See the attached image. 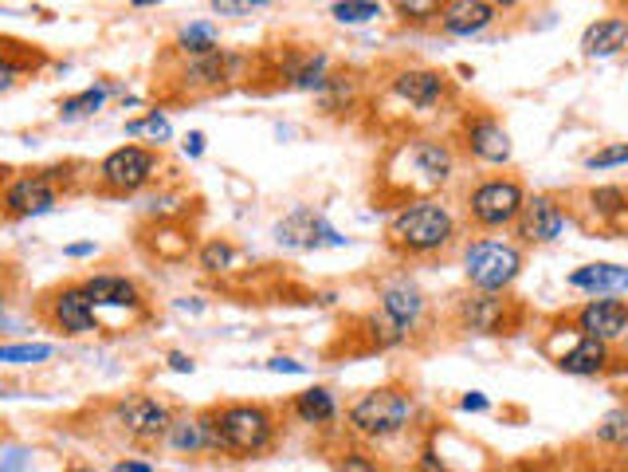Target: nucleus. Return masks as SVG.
<instances>
[{
  "instance_id": "f257e3e1",
  "label": "nucleus",
  "mask_w": 628,
  "mask_h": 472,
  "mask_svg": "<svg viewBox=\"0 0 628 472\" xmlns=\"http://www.w3.org/2000/svg\"><path fill=\"white\" fill-rule=\"evenodd\" d=\"M456 236H459V221L440 197L404 201L386 225V245L401 260H429V256L448 253L456 245Z\"/></svg>"
},
{
  "instance_id": "f03ea898",
  "label": "nucleus",
  "mask_w": 628,
  "mask_h": 472,
  "mask_svg": "<svg viewBox=\"0 0 628 472\" xmlns=\"http://www.w3.org/2000/svg\"><path fill=\"white\" fill-rule=\"evenodd\" d=\"M416 418V398L404 386H373L346 406V429L361 441H393Z\"/></svg>"
},
{
  "instance_id": "7ed1b4c3",
  "label": "nucleus",
  "mask_w": 628,
  "mask_h": 472,
  "mask_svg": "<svg viewBox=\"0 0 628 472\" xmlns=\"http://www.w3.org/2000/svg\"><path fill=\"white\" fill-rule=\"evenodd\" d=\"M216 414V453L248 461V457H263L279 437V418L260 401H228V406H213Z\"/></svg>"
},
{
  "instance_id": "20e7f679",
  "label": "nucleus",
  "mask_w": 628,
  "mask_h": 472,
  "mask_svg": "<svg viewBox=\"0 0 628 472\" xmlns=\"http://www.w3.org/2000/svg\"><path fill=\"white\" fill-rule=\"evenodd\" d=\"M459 264H464V280L472 291L507 296L527 268V248L519 240H502V236H476L464 245Z\"/></svg>"
},
{
  "instance_id": "39448f33",
  "label": "nucleus",
  "mask_w": 628,
  "mask_h": 472,
  "mask_svg": "<svg viewBox=\"0 0 628 472\" xmlns=\"http://www.w3.org/2000/svg\"><path fill=\"white\" fill-rule=\"evenodd\" d=\"M522 205H527V185L519 178H484L467 190L464 197V213L467 221L479 228V233H502V228H515Z\"/></svg>"
},
{
  "instance_id": "423d86ee",
  "label": "nucleus",
  "mask_w": 628,
  "mask_h": 472,
  "mask_svg": "<svg viewBox=\"0 0 628 472\" xmlns=\"http://www.w3.org/2000/svg\"><path fill=\"white\" fill-rule=\"evenodd\" d=\"M158 165H162V158H158V150H150V146H138V142L115 146L99 162V170H95L99 193H107V197H130V193H138L142 185L153 182Z\"/></svg>"
},
{
  "instance_id": "0eeeda50",
  "label": "nucleus",
  "mask_w": 628,
  "mask_h": 472,
  "mask_svg": "<svg viewBox=\"0 0 628 472\" xmlns=\"http://www.w3.org/2000/svg\"><path fill=\"white\" fill-rule=\"evenodd\" d=\"M459 146L464 154L479 165H507L515 158V142L511 130L502 127V118L491 110H472L459 122Z\"/></svg>"
},
{
  "instance_id": "6e6552de",
  "label": "nucleus",
  "mask_w": 628,
  "mask_h": 472,
  "mask_svg": "<svg viewBox=\"0 0 628 472\" xmlns=\"http://www.w3.org/2000/svg\"><path fill=\"white\" fill-rule=\"evenodd\" d=\"M456 323L464 335H511L519 328V308L507 296L467 291L456 300Z\"/></svg>"
},
{
  "instance_id": "1a4fd4ad",
  "label": "nucleus",
  "mask_w": 628,
  "mask_h": 472,
  "mask_svg": "<svg viewBox=\"0 0 628 472\" xmlns=\"http://www.w3.org/2000/svg\"><path fill=\"white\" fill-rule=\"evenodd\" d=\"M570 210L565 201L554 193H527V205H522L519 221H515V236H519L522 248H542L562 240L565 228H570Z\"/></svg>"
},
{
  "instance_id": "9d476101",
  "label": "nucleus",
  "mask_w": 628,
  "mask_h": 472,
  "mask_svg": "<svg viewBox=\"0 0 628 472\" xmlns=\"http://www.w3.org/2000/svg\"><path fill=\"white\" fill-rule=\"evenodd\" d=\"M115 421L138 446H158V441L170 437V426L177 421V414L165 401L150 398V394H130V398H122L115 406Z\"/></svg>"
},
{
  "instance_id": "9b49d317",
  "label": "nucleus",
  "mask_w": 628,
  "mask_h": 472,
  "mask_svg": "<svg viewBox=\"0 0 628 472\" xmlns=\"http://www.w3.org/2000/svg\"><path fill=\"white\" fill-rule=\"evenodd\" d=\"M55 182H59V170L20 173L0 193V210L9 217H44L59 205V185Z\"/></svg>"
},
{
  "instance_id": "f8f14e48",
  "label": "nucleus",
  "mask_w": 628,
  "mask_h": 472,
  "mask_svg": "<svg viewBox=\"0 0 628 472\" xmlns=\"http://www.w3.org/2000/svg\"><path fill=\"white\" fill-rule=\"evenodd\" d=\"M275 240L283 248H299V253H318V248H342L350 245V236H342L331 221L311 205H299L275 225Z\"/></svg>"
},
{
  "instance_id": "ddd939ff",
  "label": "nucleus",
  "mask_w": 628,
  "mask_h": 472,
  "mask_svg": "<svg viewBox=\"0 0 628 472\" xmlns=\"http://www.w3.org/2000/svg\"><path fill=\"white\" fill-rule=\"evenodd\" d=\"M424 311H429V300H424V291L409 276H393V280L377 288V315L386 319L401 339H409L421 328Z\"/></svg>"
},
{
  "instance_id": "4468645a",
  "label": "nucleus",
  "mask_w": 628,
  "mask_h": 472,
  "mask_svg": "<svg viewBox=\"0 0 628 472\" xmlns=\"http://www.w3.org/2000/svg\"><path fill=\"white\" fill-rule=\"evenodd\" d=\"M44 319L63 335H95L99 328V311L87 300L83 283H63V288L47 291L44 300Z\"/></svg>"
},
{
  "instance_id": "2eb2a0df",
  "label": "nucleus",
  "mask_w": 628,
  "mask_h": 472,
  "mask_svg": "<svg viewBox=\"0 0 628 472\" xmlns=\"http://www.w3.org/2000/svg\"><path fill=\"white\" fill-rule=\"evenodd\" d=\"M413 178L429 190H440V185L452 182V173H456V154H452L448 142H440V138H409V142L397 150Z\"/></svg>"
},
{
  "instance_id": "dca6fc26",
  "label": "nucleus",
  "mask_w": 628,
  "mask_h": 472,
  "mask_svg": "<svg viewBox=\"0 0 628 472\" xmlns=\"http://www.w3.org/2000/svg\"><path fill=\"white\" fill-rule=\"evenodd\" d=\"M389 87L413 110H436L452 99V79L440 67H401V72H393Z\"/></svg>"
},
{
  "instance_id": "f3484780",
  "label": "nucleus",
  "mask_w": 628,
  "mask_h": 472,
  "mask_svg": "<svg viewBox=\"0 0 628 472\" xmlns=\"http://www.w3.org/2000/svg\"><path fill=\"white\" fill-rule=\"evenodd\" d=\"M574 328H577V335L617 346L620 339L628 335V300H620V296L585 300L582 308L574 311Z\"/></svg>"
},
{
  "instance_id": "a211bd4d",
  "label": "nucleus",
  "mask_w": 628,
  "mask_h": 472,
  "mask_svg": "<svg viewBox=\"0 0 628 472\" xmlns=\"http://www.w3.org/2000/svg\"><path fill=\"white\" fill-rule=\"evenodd\" d=\"M495 20H499V4H491V0H444L436 24L444 28L448 36L472 40V36H484Z\"/></svg>"
},
{
  "instance_id": "6ab92c4d",
  "label": "nucleus",
  "mask_w": 628,
  "mask_h": 472,
  "mask_svg": "<svg viewBox=\"0 0 628 472\" xmlns=\"http://www.w3.org/2000/svg\"><path fill=\"white\" fill-rule=\"evenodd\" d=\"M554 363L557 371L570 374V378H605V374H613V366H617V351H613L609 343L577 335L574 346L557 354Z\"/></svg>"
},
{
  "instance_id": "aec40b11",
  "label": "nucleus",
  "mask_w": 628,
  "mask_h": 472,
  "mask_svg": "<svg viewBox=\"0 0 628 472\" xmlns=\"http://www.w3.org/2000/svg\"><path fill=\"white\" fill-rule=\"evenodd\" d=\"M83 291H87V300L95 303V311L107 308V311H142L145 308V296L130 276H115V272H99V276H87L83 280Z\"/></svg>"
},
{
  "instance_id": "412c9836",
  "label": "nucleus",
  "mask_w": 628,
  "mask_h": 472,
  "mask_svg": "<svg viewBox=\"0 0 628 472\" xmlns=\"http://www.w3.org/2000/svg\"><path fill=\"white\" fill-rule=\"evenodd\" d=\"M565 283L589 300H602V296H620L628 291V268L625 264H613V260H593V264H582L574 272L565 276Z\"/></svg>"
},
{
  "instance_id": "4be33fe9",
  "label": "nucleus",
  "mask_w": 628,
  "mask_h": 472,
  "mask_svg": "<svg viewBox=\"0 0 628 472\" xmlns=\"http://www.w3.org/2000/svg\"><path fill=\"white\" fill-rule=\"evenodd\" d=\"M291 414H295L303 426H314V429H326L342 418V401L331 386H306L291 398Z\"/></svg>"
},
{
  "instance_id": "5701e85b",
  "label": "nucleus",
  "mask_w": 628,
  "mask_h": 472,
  "mask_svg": "<svg viewBox=\"0 0 628 472\" xmlns=\"http://www.w3.org/2000/svg\"><path fill=\"white\" fill-rule=\"evenodd\" d=\"M628 47V20L625 17H602L585 24L582 32V55L585 60H609V55Z\"/></svg>"
},
{
  "instance_id": "b1692460",
  "label": "nucleus",
  "mask_w": 628,
  "mask_h": 472,
  "mask_svg": "<svg viewBox=\"0 0 628 472\" xmlns=\"http://www.w3.org/2000/svg\"><path fill=\"white\" fill-rule=\"evenodd\" d=\"M326 75H331V55L326 52H291L283 67V83L295 92H323Z\"/></svg>"
},
{
  "instance_id": "393cba45",
  "label": "nucleus",
  "mask_w": 628,
  "mask_h": 472,
  "mask_svg": "<svg viewBox=\"0 0 628 472\" xmlns=\"http://www.w3.org/2000/svg\"><path fill=\"white\" fill-rule=\"evenodd\" d=\"M236 67H240V60L220 47V52H208V55H197V60H188V64L181 67V83H185V87H205L208 92V87H220Z\"/></svg>"
},
{
  "instance_id": "a878e982",
  "label": "nucleus",
  "mask_w": 628,
  "mask_h": 472,
  "mask_svg": "<svg viewBox=\"0 0 628 472\" xmlns=\"http://www.w3.org/2000/svg\"><path fill=\"white\" fill-rule=\"evenodd\" d=\"M361 99V79L354 72H331L318 92V107L323 115H350Z\"/></svg>"
},
{
  "instance_id": "bb28decb",
  "label": "nucleus",
  "mask_w": 628,
  "mask_h": 472,
  "mask_svg": "<svg viewBox=\"0 0 628 472\" xmlns=\"http://www.w3.org/2000/svg\"><path fill=\"white\" fill-rule=\"evenodd\" d=\"M585 205L602 225H625L628 221V190L625 185H593L585 193Z\"/></svg>"
},
{
  "instance_id": "cd10ccee",
  "label": "nucleus",
  "mask_w": 628,
  "mask_h": 472,
  "mask_svg": "<svg viewBox=\"0 0 628 472\" xmlns=\"http://www.w3.org/2000/svg\"><path fill=\"white\" fill-rule=\"evenodd\" d=\"M177 47L188 55V60H197V55H208V52H220V32H216V24H208V20H197V24H188L177 32Z\"/></svg>"
},
{
  "instance_id": "c85d7f7f",
  "label": "nucleus",
  "mask_w": 628,
  "mask_h": 472,
  "mask_svg": "<svg viewBox=\"0 0 628 472\" xmlns=\"http://www.w3.org/2000/svg\"><path fill=\"white\" fill-rule=\"evenodd\" d=\"M170 449H177V453H208L205 446V426H201V418H177L170 426Z\"/></svg>"
},
{
  "instance_id": "c756f323",
  "label": "nucleus",
  "mask_w": 628,
  "mask_h": 472,
  "mask_svg": "<svg viewBox=\"0 0 628 472\" xmlns=\"http://www.w3.org/2000/svg\"><path fill=\"white\" fill-rule=\"evenodd\" d=\"M597 441L609 449H628V401H620V406H613L609 414H605L602 421H597Z\"/></svg>"
},
{
  "instance_id": "7c9ffc66",
  "label": "nucleus",
  "mask_w": 628,
  "mask_h": 472,
  "mask_svg": "<svg viewBox=\"0 0 628 472\" xmlns=\"http://www.w3.org/2000/svg\"><path fill=\"white\" fill-rule=\"evenodd\" d=\"M107 99H110V87L107 83H95V87H87V92L67 95V99L59 103V115L63 118H87V115H95V110H102V103Z\"/></svg>"
},
{
  "instance_id": "2f4dec72",
  "label": "nucleus",
  "mask_w": 628,
  "mask_h": 472,
  "mask_svg": "<svg viewBox=\"0 0 628 472\" xmlns=\"http://www.w3.org/2000/svg\"><path fill=\"white\" fill-rule=\"evenodd\" d=\"M232 264H236V248L228 245V240H220V236H216V240H205V245H201V253H197L201 272H208V276L228 272Z\"/></svg>"
},
{
  "instance_id": "473e14b6",
  "label": "nucleus",
  "mask_w": 628,
  "mask_h": 472,
  "mask_svg": "<svg viewBox=\"0 0 628 472\" xmlns=\"http://www.w3.org/2000/svg\"><path fill=\"white\" fill-rule=\"evenodd\" d=\"M126 135H134V138H150V142H170L173 138V127H170V118L162 115V110H150L145 118H130L126 122Z\"/></svg>"
},
{
  "instance_id": "72a5a7b5",
  "label": "nucleus",
  "mask_w": 628,
  "mask_h": 472,
  "mask_svg": "<svg viewBox=\"0 0 628 472\" xmlns=\"http://www.w3.org/2000/svg\"><path fill=\"white\" fill-rule=\"evenodd\" d=\"M331 17L338 24H369V20L386 17V9L373 0H338V4H331Z\"/></svg>"
},
{
  "instance_id": "f704fd0d",
  "label": "nucleus",
  "mask_w": 628,
  "mask_h": 472,
  "mask_svg": "<svg viewBox=\"0 0 628 472\" xmlns=\"http://www.w3.org/2000/svg\"><path fill=\"white\" fill-rule=\"evenodd\" d=\"M52 346L47 343H0V363H12V366H32V363H47L52 358Z\"/></svg>"
},
{
  "instance_id": "c9c22d12",
  "label": "nucleus",
  "mask_w": 628,
  "mask_h": 472,
  "mask_svg": "<svg viewBox=\"0 0 628 472\" xmlns=\"http://www.w3.org/2000/svg\"><path fill=\"white\" fill-rule=\"evenodd\" d=\"M620 165H628V142H605L585 158V170H593V173L620 170Z\"/></svg>"
},
{
  "instance_id": "e433bc0d",
  "label": "nucleus",
  "mask_w": 628,
  "mask_h": 472,
  "mask_svg": "<svg viewBox=\"0 0 628 472\" xmlns=\"http://www.w3.org/2000/svg\"><path fill=\"white\" fill-rule=\"evenodd\" d=\"M393 12L404 24H436L440 20L436 0H401V4H393Z\"/></svg>"
},
{
  "instance_id": "4c0bfd02",
  "label": "nucleus",
  "mask_w": 628,
  "mask_h": 472,
  "mask_svg": "<svg viewBox=\"0 0 628 472\" xmlns=\"http://www.w3.org/2000/svg\"><path fill=\"white\" fill-rule=\"evenodd\" d=\"M334 472H381L373 464V457H366L361 449H342L338 457H334Z\"/></svg>"
},
{
  "instance_id": "58836bf2",
  "label": "nucleus",
  "mask_w": 628,
  "mask_h": 472,
  "mask_svg": "<svg viewBox=\"0 0 628 472\" xmlns=\"http://www.w3.org/2000/svg\"><path fill=\"white\" fill-rule=\"evenodd\" d=\"M268 9V0H213V12L216 17H251V12Z\"/></svg>"
},
{
  "instance_id": "ea45409f",
  "label": "nucleus",
  "mask_w": 628,
  "mask_h": 472,
  "mask_svg": "<svg viewBox=\"0 0 628 472\" xmlns=\"http://www.w3.org/2000/svg\"><path fill=\"white\" fill-rule=\"evenodd\" d=\"M20 75H24V64H17V60H12L9 52H0V95L12 92Z\"/></svg>"
},
{
  "instance_id": "a19ab883",
  "label": "nucleus",
  "mask_w": 628,
  "mask_h": 472,
  "mask_svg": "<svg viewBox=\"0 0 628 472\" xmlns=\"http://www.w3.org/2000/svg\"><path fill=\"white\" fill-rule=\"evenodd\" d=\"M459 409H464V414H487V409H491V401H487V394L467 390L464 398H459Z\"/></svg>"
},
{
  "instance_id": "79ce46f5",
  "label": "nucleus",
  "mask_w": 628,
  "mask_h": 472,
  "mask_svg": "<svg viewBox=\"0 0 628 472\" xmlns=\"http://www.w3.org/2000/svg\"><path fill=\"white\" fill-rule=\"evenodd\" d=\"M416 472H452V469H448V461H444V457H440V453L424 449L421 461H416Z\"/></svg>"
},
{
  "instance_id": "37998d69",
  "label": "nucleus",
  "mask_w": 628,
  "mask_h": 472,
  "mask_svg": "<svg viewBox=\"0 0 628 472\" xmlns=\"http://www.w3.org/2000/svg\"><path fill=\"white\" fill-rule=\"evenodd\" d=\"M181 150H185V158H193V162H197V158L205 154V135H201V130H188L185 142H181Z\"/></svg>"
},
{
  "instance_id": "c03bdc74",
  "label": "nucleus",
  "mask_w": 628,
  "mask_h": 472,
  "mask_svg": "<svg viewBox=\"0 0 628 472\" xmlns=\"http://www.w3.org/2000/svg\"><path fill=\"white\" fill-rule=\"evenodd\" d=\"M268 371H271V374H306V366L295 363V358H271Z\"/></svg>"
},
{
  "instance_id": "a18cd8bd",
  "label": "nucleus",
  "mask_w": 628,
  "mask_h": 472,
  "mask_svg": "<svg viewBox=\"0 0 628 472\" xmlns=\"http://www.w3.org/2000/svg\"><path fill=\"white\" fill-rule=\"evenodd\" d=\"M193 366H197V363H193L185 351H170V371L173 374H193Z\"/></svg>"
},
{
  "instance_id": "49530a36",
  "label": "nucleus",
  "mask_w": 628,
  "mask_h": 472,
  "mask_svg": "<svg viewBox=\"0 0 628 472\" xmlns=\"http://www.w3.org/2000/svg\"><path fill=\"white\" fill-rule=\"evenodd\" d=\"M63 256H72V260H83V256H95V240H75V245L63 248Z\"/></svg>"
},
{
  "instance_id": "de8ad7c7",
  "label": "nucleus",
  "mask_w": 628,
  "mask_h": 472,
  "mask_svg": "<svg viewBox=\"0 0 628 472\" xmlns=\"http://www.w3.org/2000/svg\"><path fill=\"white\" fill-rule=\"evenodd\" d=\"M110 472H153V464L150 461H130V457H126V461H118Z\"/></svg>"
},
{
  "instance_id": "09e8293b",
  "label": "nucleus",
  "mask_w": 628,
  "mask_h": 472,
  "mask_svg": "<svg viewBox=\"0 0 628 472\" xmlns=\"http://www.w3.org/2000/svg\"><path fill=\"white\" fill-rule=\"evenodd\" d=\"M613 351H617V366H613V371H625V366H628V335L620 339V343L613 346Z\"/></svg>"
},
{
  "instance_id": "8fccbe9b",
  "label": "nucleus",
  "mask_w": 628,
  "mask_h": 472,
  "mask_svg": "<svg viewBox=\"0 0 628 472\" xmlns=\"http://www.w3.org/2000/svg\"><path fill=\"white\" fill-rule=\"evenodd\" d=\"M67 472H95V469H90V464H72Z\"/></svg>"
},
{
  "instance_id": "3c124183",
  "label": "nucleus",
  "mask_w": 628,
  "mask_h": 472,
  "mask_svg": "<svg viewBox=\"0 0 628 472\" xmlns=\"http://www.w3.org/2000/svg\"><path fill=\"white\" fill-rule=\"evenodd\" d=\"M0 303H4V296H0Z\"/></svg>"
},
{
  "instance_id": "603ef678",
  "label": "nucleus",
  "mask_w": 628,
  "mask_h": 472,
  "mask_svg": "<svg viewBox=\"0 0 628 472\" xmlns=\"http://www.w3.org/2000/svg\"><path fill=\"white\" fill-rule=\"evenodd\" d=\"M0 394H4V390H0Z\"/></svg>"
}]
</instances>
